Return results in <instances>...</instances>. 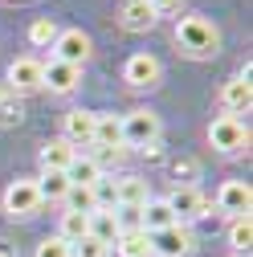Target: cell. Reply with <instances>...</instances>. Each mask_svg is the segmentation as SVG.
<instances>
[{"label":"cell","instance_id":"14","mask_svg":"<svg viewBox=\"0 0 253 257\" xmlns=\"http://www.w3.org/2000/svg\"><path fill=\"white\" fill-rule=\"evenodd\" d=\"M66 143L70 147H90L94 143V110H70L66 114Z\"/></svg>","mask_w":253,"mask_h":257},{"label":"cell","instance_id":"5","mask_svg":"<svg viewBox=\"0 0 253 257\" xmlns=\"http://www.w3.org/2000/svg\"><path fill=\"white\" fill-rule=\"evenodd\" d=\"M168 208L176 212L180 224H184V220H200V216H208V200L196 192V184H176L172 196H168Z\"/></svg>","mask_w":253,"mask_h":257},{"label":"cell","instance_id":"25","mask_svg":"<svg viewBox=\"0 0 253 257\" xmlns=\"http://www.w3.org/2000/svg\"><path fill=\"white\" fill-rule=\"evenodd\" d=\"M229 245H233L237 253H245V249L253 245V220H249V216H233V224H229Z\"/></svg>","mask_w":253,"mask_h":257},{"label":"cell","instance_id":"4","mask_svg":"<svg viewBox=\"0 0 253 257\" xmlns=\"http://www.w3.org/2000/svg\"><path fill=\"white\" fill-rule=\"evenodd\" d=\"M147 245H151V257H192V233L184 224H172V229H160V233H147Z\"/></svg>","mask_w":253,"mask_h":257},{"label":"cell","instance_id":"18","mask_svg":"<svg viewBox=\"0 0 253 257\" xmlns=\"http://www.w3.org/2000/svg\"><path fill=\"white\" fill-rule=\"evenodd\" d=\"M172 224H180V220L168 208V200H147L143 204V233H160V229H172Z\"/></svg>","mask_w":253,"mask_h":257},{"label":"cell","instance_id":"27","mask_svg":"<svg viewBox=\"0 0 253 257\" xmlns=\"http://www.w3.org/2000/svg\"><path fill=\"white\" fill-rule=\"evenodd\" d=\"M37 257H74V249H70L66 241L53 233V237H45V241L37 245Z\"/></svg>","mask_w":253,"mask_h":257},{"label":"cell","instance_id":"6","mask_svg":"<svg viewBox=\"0 0 253 257\" xmlns=\"http://www.w3.org/2000/svg\"><path fill=\"white\" fill-rule=\"evenodd\" d=\"M90 37L82 33V29H61L57 41H53V61H66V66H78L82 70V61L90 57Z\"/></svg>","mask_w":253,"mask_h":257},{"label":"cell","instance_id":"12","mask_svg":"<svg viewBox=\"0 0 253 257\" xmlns=\"http://www.w3.org/2000/svg\"><path fill=\"white\" fill-rule=\"evenodd\" d=\"M9 90H17V94L41 90V61L37 57H17L9 66Z\"/></svg>","mask_w":253,"mask_h":257},{"label":"cell","instance_id":"8","mask_svg":"<svg viewBox=\"0 0 253 257\" xmlns=\"http://www.w3.org/2000/svg\"><path fill=\"white\" fill-rule=\"evenodd\" d=\"M41 86H49L53 94H74L82 86V70L49 57V61H41Z\"/></svg>","mask_w":253,"mask_h":257},{"label":"cell","instance_id":"11","mask_svg":"<svg viewBox=\"0 0 253 257\" xmlns=\"http://www.w3.org/2000/svg\"><path fill=\"white\" fill-rule=\"evenodd\" d=\"M220 102H225V110L237 118V114H245L249 110V102H253V86H249V70L245 74H233L225 86H220Z\"/></svg>","mask_w":253,"mask_h":257},{"label":"cell","instance_id":"21","mask_svg":"<svg viewBox=\"0 0 253 257\" xmlns=\"http://www.w3.org/2000/svg\"><path fill=\"white\" fill-rule=\"evenodd\" d=\"M33 184H37V196L41 200H66V192H70L66 172H41V180H33Z\"/></svg>","mask_w":253,"mask_h":257},{"label":"cell","instance_id":"9","mask_svg":"<svg viewBox=\"0 0 253 257\" xmlns=\"http://www.w3.org/2000/svg\"><path fill=\"white\" fill-rule=\"evenodd\" d=\"M160 74H164V66H160V57H155V53H131V57H126V66H122V78L131 82V86H155Z\"/></svg>","mask_w":253,"mask_h":257},{"label":"cell","instance_id":"24","mask_svg":"<svg viewBox=\"0 0 253 257\" xmlns=\"http://www.w3.org/2000/svg\"><path fill=\"white\" fill-rule=\"evenodd\" d=\"M57 33H61V29L53 25V17H37L33 25H29V41H33L37 49H45V45H53V41H57Z\"/></svg>","mask_w":253,"mask_h":257},{"label":"cell","instance_id":"28","mask_svg":"<svg viewBox=\"0 0 253 257\" xmlns=\"http://www.w3.org/2000/svg\"><path fill=\"white\" fill-rule=\"evenodd\" d=\"M74 257H106V245L102 241H94V237H82L78 245H70Z\"/></svg>","mask_w":253,"mask_h":257},{"label":"cell","instance_id":"2","mask_svg":"<svg viewBox=\"0 0 253 257\" xmlns=\"http://www.w3.org/2000/svg\"><path fill=\"white\" fill-rule=\"evenodd\" d=\"M122 122V143H131V147H147V143H160V114L155 110H131V114H118Z\"/></svg>","mask_w":253,"mask_h":257},{"label":"cell","instance_id":"31","mask_svg":"<svg viewBox=\"0 0 253 257\" xmlns=\"http://www.w3.org/2000/svg\"><path fill=\"white\" fill-rule=\"evenodd\" d=\"M5 98H9V86H5V82H0V102H5Z\"/></svg>","mask_w":253,"mask_h":257},{"label":"cell","instance_id":"13","mask_svg":"<svg viewBox=\"0 0 253 257\" xmlns=\"http://www.w3.org/2000/svg\"><path fill=\"white\" fill-rule=\"evenodd\" d=\"M118 25L126 29V33H147V29L155 25V13L147 0H122V9H118Z\"/></svg>","mask_w":253,"mask_h":257},{"label":"cell","instance_id":"32","mask_svg":"<svg viewBox=\"0 0 253 257\" xmlns=\"http://www.w3.org/2000/svg\"><path fill=\"white\" fill-rule=\"evenodd\" d=\"M0 257H9V253H0Z\"/></svg>","mask_w":253,"mask_h":257},{"label":"cell","instance_id":"1","mask_svg":"<svg viewBox=\"0 0 253 257\" xmlns=\"http://www.w3.org/2000/svg\"><path fill=\"white\" fill-rule=\"evenodd\" d=\"M176 45L188 53V57H212L220 49V33L216 25L204 21V17H180L176 25Z\"/></svg>","mask_w":253,"mask_h":257},{"label":"cell","instance_id":"10","mask_svg":"<svg viewBox=\"0 0 253 257\" xmlns=\"http://www.w3.org/2000/svg\"><path fill=\"white\" fill-rule=\"evenodd\" d=\"M249 204H253V192H249L245 180L220 184V192H216V208H220V212H229V216H249Z\"/></svg>","mask_w":253,"mask_h":257},{"label":"cell","instance_id":"15","mask_svg":"<svg viewBox=\"0 0 253 257\" xmlns=\"http://www.w3.org/2000/svg\"><path fill=\"white\" fill-rule=\"evenodd\" d=\"M114 196H118V208H143V204L151 200L143 176H122V180H114Z\"/></svg>","mask_w":253,"mask_h":257},{"label":"cell","instance_id":"22","mask_svg":"<svg viewBox=\"0 0 253 257\" xmlns=\"http://www.w3.org/2000/svg\"><path fill=\"white\" fill-rule=\"evenodd\" d=\"M114 249H118V257H151V245H147V233H143V229L118 233V237H114Z\"/></svg>","mask_w":253,"mask_h":257},{"label":"cell","instance_id":"20","mask_svg":"<svg viewBox=\"0 0 253 257\" xmlns=\"http://www.w3.org/2000/svg\"><path fill=\"white\" fill-rule=\"evenodd\" d=\"M98 176H102V172L94 168V159H90V155H74V159H70V168H66V180H70L74 188H90Z\"/></svg>","mask_w":253,"mask_h":257},{"label":"cell","instance_id":"30","mask_svg":"<svg viewBox=\"0 0 253 257\" xmlns=\"http://www.w3.org/2000/svg\"><path fill=\"white\" fill-rule=\"evenodd\" d=\"M0 122H21V106H13L5 98V102H0Z\"/></svg>","mask_w":253,"mask_h":257},{"label":"cell","instance_id":"7","mask_svg":"<svg viewBox=\"0 0 253 257\" xmlns=\"http://www.w3.org/2000/svg\"><path fill=\"white\" fill-rule=\"evenodd\" d=\"M37 208H41L37 184H33V180H13L9 192H5V212H9V216H33Z\"/></svg>","mask_w":253,"mask_h":257},{"label":"cell","instance_id":"26","mask_svg":"<svg viewBox=\"0 0 253 257\" xmlns=\"http://www.w3.org/2000/svg\"><path fill=\"white\" fill-rule=\"evenodd\" d=\"M66 212H82V216H90V212H94V192L70 184V192H66Z\"/></svg>","mask_w":253,"mask_h":257},{"label":"cell","instance_id":"16","mask_svg":"<svg viewBox=\"0 0 253 257\" xmlns=\"http://www.w3.org/2000/svg\"><path fill=\"white\" fill-rule=\"evenodd\" d=\"M74 155H78V151H74L66 139H49V143H41V151H37V159H41V172H66Z\"/></svg>","mask_w":253,"mask_h":257},{"label":"cell","instance_id":"17","mask_svg":"<svg viewBox=\"0 0 253 257\" xmlns=\"http://www.w3.org/2000/svg\"><path fill=\"white\" fill-rule=\"evenodd\" d=\"M86 237L102 241V245L110 249V245H114V237H118V220H114V208H94V212H90V229H86Z\"/></svg>","mask_w":253,"mask_h":257},{"label":"cell","instance_id":"19","mask_svg":"<svg viewBox=\"0 0 253 257\" xmlns=\"http://www.w3.org/2000/svg\"><path fill=\"white\" fill-rule=\"evenodd\" d=\"M94 143H98V147H122V122H118V114H94Z\"/></svg>","mask_w":253,"mask_h":257},{"label":"cell","instance_id":"3","mask_svg":"<svg viewBox=\"0 0 253 257\" xmlns=\"http://www.w3.org/2000/svg\"><path fill=\"white\" fill-rule=\"evenodd\" d=\"M208 143H212L216 151L233 155V151H241V147L249 143V126H245L241 118H233V114H220V118H212V126H208Z\"/></svg>","mask_w":253,"mask_h":257},{"label":"cell","instance_id":"29","mask_svg":"<svg viewBox=\"0 0 253 257\" xmlns=\"http://www.w3.org/2000/svg\"><path fill=\"white\" fill-rule=\"evenodd\" d=\"M147 5H151V13H155V21H160V17H176V13H180V5H184V0H147Z\"/></svg>","mask_w":253,"mask_h":257},{"label":"cell","instance_id":"23","mask_svg":"<svg viewBox=\"0 0 253 257\" xmlns=\"http://www.w3.org/2000/svg\"><path fill=\"white\" fill-rule=\"evenodd\" d=\"M86 229H90V216H82V212H61V229H57V237L66 241V245H78V241L86 237Z\"/></svg>","mask_w":253,"mask_h":257}]
</instances>
